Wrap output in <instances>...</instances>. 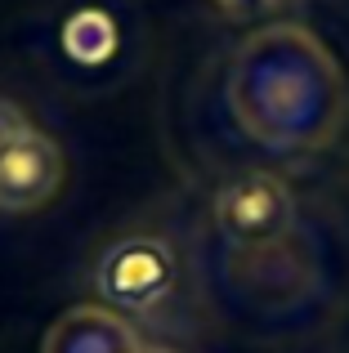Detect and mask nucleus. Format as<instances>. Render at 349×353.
I'll list each match as a JSON object with an SVG mask.
<instances>
[{
	"mask_svg": "<svg viewBox=\"0 0 349 353\" xmlns=\"http://www.w3.org/2000/svg\"><path fill=\"white\" fill-rule=\"evenodd\" d=\"M94 286L117 309H152L174 286V255L157 237H126L103 250L94 268Z\"/></svg>",
	"mask_w": 349,
	"mask_h": 353,
	"instance_id": "3",
	"label": "nucleus"
},
{
	"mask_svg": "<svg viewBox=\"0 0 349 353\" xmlns=\"http://www.w3.org/2000/svg\"><path fill=\"white\" fill-rule=\"evenodd\" d=\"M139 336L121 313L103 304H77L45 331L41 353H139Z\"/></svg>",
	"mask_w": 349,
	"mask_h": 353,
	"instance_id": "5",
	"label": "nucleus"
},
{
	"mask_svg": "<svg viewBox=\"0 0 349 353\" xmlns=\"http://www.w3.org/2000/svg\"><path fill=\"white\" fill-rule=\"evenodd\" d=\"M219 5H228V9H260L264 0H219Z\"/></svg>",
	"mask_w": 349,
	"mask_h": 353,
	"instance_id": "7",
	"label": "nucleus"
},
{
	"mask_svg": "<svg viewBox=\"0 0 349 353\" xmlns=\"http://www.w3.org/2000/svg\"><path fill=\"white\" fill-rule=\"evenodd\" d=\"M139 353H170V349H139Z\"/></svg>",
	"mask_w": 349,
	"mask_h": 353,
	"instance_id": "8",
	"label": "nucleus"
},
{
	"mask_svg": "<svg viewBox=\"0 0 349 353\" xmlns=\"http://www.w3.org/2000/svg\"><path fill=\"white\" fill-rule=\"evenodd\" d=\"M63 183V152L50 134L27 130L0 157V210H41Z\"/></svg>",
	"mask_w": 349,
	"mask_h": 353,
	"instance_id": "4",
	"label": "nucleus"
},
{
	"mask_svg": "<svg viewBox=\"0 0 349 353\" xmlns=\"http://www.w3.org/2000/svg\"><path fill=\"white\" fill-rule=\"evenodd\" d=\"M32 130V121H27V112L18 103H9V99H0V157L9 152V148L18 143V139Z\"/></svg>",
	"mask_w": 349,
	"mask_h": 353,
	"instance_id": "6",
	"label": "nucleus"
},
{
	"mask_svg": "<svg viewBox=\"0 0 349 353\" xmlns=\"http://www.w3.org/2000/svg\"><path fill=\"white\" fill-rule=\"evenodd\" d=\"M228 108L255 143L314 152L332 143L345 121V77L314 32L273 23L233 54Z\"/></svg>",
	"mask_w": 349,
	"mask_h": 353,
	"instance_id": "1",
	"label": "nucleus"
},
{
	"mask_svg": "<svg viewBox=\"0 0 349 353\" xmlns=\"http://www.w3.org/2000/svg\"><path fill=\"white\" fill-rule=\"evenodd\" d=\"M215 219L224 228V237H233L237 246H273L296 224V201H291V188L278 174L251 170L219 188Z\"/></svg>",
	"mask_w": 349,
	"mask_h": 353,
	"instance_id": "2",
	"label": "nucleus"
}]
</instances>
